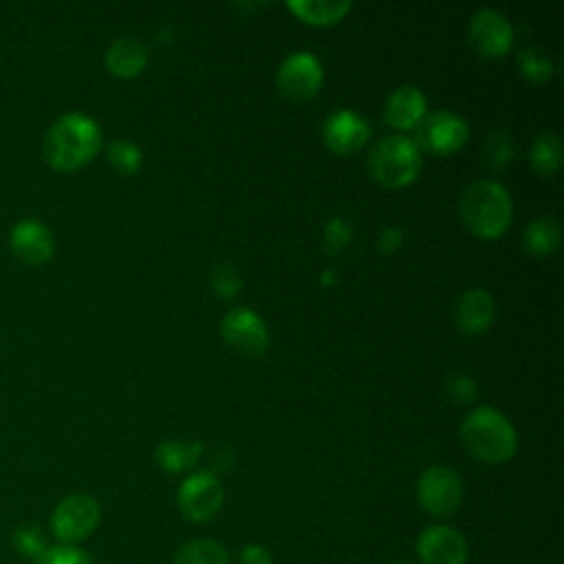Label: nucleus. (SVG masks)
Listing matches in <instances>:
<instances>
[{
	"label": "nucleus",
	"instance_id": "30",
	"mask_svg": "<svg viewBox=\"0 0 564 564\" xmlns=\"http://www.w3.org/2000/svg\"><path fill=\"white\" fill-rule=\"evenodd\" d=\"M445 392H447L454 401H458V403H469V401L476 399L478 386H476V381H474L469 375H465V372H452V375L447 377V381H445Z\"/></svg>",
	"mask_w": 564,
	"mask_h": 564
},
{
	"label": "nucleus",
	"instance_id": "3",
	"mask_svg": "<svg viewBox=\"0 0 564 564\" xmlns=\"http://www.w3.org/2000/svg\"><path fill=\"white\" fill-rule=\"evenodd\" d=\"M465 227L480 238H498L513 218V203L505 185L491 178L471 181L458 200Z\"/></svg>",
	"mask_w": 564,
	"mask_h": 564
},
{
	"label": "nucleus",
	"instance_id": "28",
	"mask_svg": "<svg viewBox=\"0 0 564 564\" xmlns=\"http://www.w3.org/2000/svg\"><path fill=\"white\" fill-rule=\"evenodd\" d=\"M35 564H93L90 555L79 549V546H70V544H55L51 546Z\"/></svg>",
	"mask_w": 564,
	"mask_h": 564
},
{
	"label": "nucleus",
	"instance_id": "23",
	"mask_svg": "<svg viewBox=\"0 0 564 564\" xmlns=\"http://www.w3.org/2000/svg\"><path fill=\"white\" fill-rule=\"evenodd\" d=\"M106 156H108V163L123 176L134 174L143 163L141 148L130 139L110 141L108 148H106Z\"/></svg>",
	"mask_w": 564,
	"mask_h": 564
},
{
	"label": "nucleus",
	"instance_id": "7",
	"mask_svg": "<svg viewBox=\"0 0 564 564\" xmlns=\"http://www.w3.org/2000/svg\"><path fill=\"white\" fill-rule=\"evenodd\" d=\"M469 137L467 121L452 110H434L427 112L414 128V143L419 150H427L432 154H452L465 145Z\"/></svg>",
	"mask_w": 564,
	"mask_h": 564
},
{
	"label": "nucleus",
	"instance_id": "17",
	"mask_svg": "<svg viewBox=\"0 0 564 564\" xmlns=\"http://www.w3.org/2000/svg\"><path fill=\"white\" fill-rule=\"evenodd\" d=\"M106 68L121 79L139 75L148 64V46L134 35H119L104 55Z\"/></svg>",
	"mask_w": 564,
	"mask_h": 564
},
{
	"label": "nucleus",
	"instance_id": "34",
	"mask_svg": "<svg viewBox=\"0 0 564 564\" xmlns=\"http://www.w3.org/2000/svg\"><path fill=\"white\" fill-rule=\"evenodd\" d=\"M390 564H410V562H390Z\"/></svg>",
	"mask_w": 564,
	"mask_h": 564
},
{
	"label": "nucleus",
	"instance_id": "2",
	"mask_svg": "<svg viewBox=\"0 0 564 564\" xmlns=\"http://www.w3.org/2000/svg\"><path fill=\"white\" fill-rule=\"evenodd\" d=\"M458 434L467 452L489 465L507 463L518 449L513 423L494 405L471 408L465 414Z\"/></svg>",
	"mask_w": 564,
	"mask_h": 564
},
{
	"label": "nucleus",
	"instance_id": "27",
	"mask_svg": "<svg viewBox=\"0 0 564 564\" xmlns=\"http://www.w3.org/2000/svg\"><path fill=\"white\" fill-rule=\"evenodd\" d=\"M513 156V139L505 132L498 130L487 137L485 141V159L491 167H505Z\"/></svg>",
	"mask_w": 564,
	"mask_h": 564
},
{
	"label": "nucleus",
	"instance_id": "9",
	"mask_svg": "<svg viewBox=\"0 0 564 564\" xmlns=\"http://www.w3.org/2000/svg\"><path fill=\"white\" fill-rule=\"evenodd\" d=\"M324 79L322 62L311 51H293L289 53L278 70H275V84L280 93L293 101L311 99Z\"/></svg>",
	"mask_w": 564,
	"mask_h": 564
},
{
	"label": "nucleus",
	"instance_id": "11",
	"mask_svg": "<svg viewBox=\"0 0 564 564\" xmlns=\"http://www.w3.org/2000/svg\"><path fill=\"white\" fill-rule=\"evenodd\" d=\"M469 42L485 57H500L511 48L513 26L505 13L491 7L478 9L469 18Z\"/></svg>",
	"mask_w": 564,
	"mask_h": 564
},
{
	"label": "nucleus",
	"instance_id": "1",
	"mask_svg": "<svg viewBox=\"0 0 564 564\" xmlns=\"http://www.w3.org/2000/svg\"><path fill=\"white\" fill-rule=\"evenodd\" d=\"M99 148L101 130L97 121L84 112H66L57 117L42 139L44 161L62 172L82 167Z\"/></svg>",
	"mask_w": 564,
	"mask_h": 564
},
{
	"label": "nucleus",
	"instance_id": "6",
	"mask_svg": "<svg viewBox=\"0 0 564 564\" xmlns=\"http://www.w3.org/2000/svg\"><path fill=\"white\" fill-rule=\"evenodd\" d=\"M416 502L430 516H452L463 502L460 476L445 465L427 467L416 480Z\"/></svg>",
	"mask_w": 564,
	"mask_h": 564
},
{
	"label": "nucleus",
	"instance_id": "22",
	"mask_svg": "<svg viewBox=\"0 0 564 564\" xmlns=\"http://www.w3.org/2000/svg\"><path fill=\"white\" fill-rule=\"evenodd\" d=\"M172 564H229V553L216 540H192L174 553Z\"/></svg>",
	"mask_w": 564,
	"mask_h": 564
},
{
	"label": "nucleus",
	"instance_id": "29",
	"mask_svg": "<svg viewBox=\"0 0 564 564\" xmlns=\"http://www.w3.org/2000/svg\"><path fill=\"white\" fill-rule=\"evenodd\" d=\"M350 236H352L350 225H348L344 218L333 216V218L326 223V227H324V249H326L330 256H335V253H339V251L348 245Z\"/></svg>",
	"mask_w": 564,
	"mask_h": 564
},
{
	"label": "nucleus",
	"instance_id": "16",
	"mask_svg": "<svg viewBox=\"0 0 564 564\" xmlns=\"http://www.w3.org/2000/svg\"><path fill=\"white\" fill-rule=\"evenodd\" d=\"M427 99L416 86L394 88L383 104V119L399 130H414L416 123L425 117Z\"/></svg>",
	"mask_w": 564,
	"mask_h": 564
},
{
	"label": "nucleus",
	"instance_id": "25",
	"mask_svg": "<svg viewBox=\"0 0 564 564\" xmlns=\"http://www.w3.org/2000/svg\"><path fill=\"white\" fill-rule=\"evenodd\" d=\"M518 68H520L522 77H527L531 82H544L553 75V62H551L549 53L540 46H524L518 53Z\"/></svg>",
	"mask_w": 564,
	"mask_h": 564
},
{
	"label": "nucleus",
	"instance_id": "33",
	"mask_svg": "<svg viewBox=\"0 0 564 564\" xmlns=\"http://www.w3.org/2000/svg\"><path fill=\"white\" fill-rule=\"evenodd\" d=\"M335 278H337V275H335V271H333V269H326V271H322V282H324V284H330V282H335Z\"/></svg>",
	"mask_w": 564,
	"mask_h": 564
},
{
	"label": "nucleus",
	"instance_id": "18",
	"mask_svg": "<svg viewBox=\"0 0 564 564\" xmlns=\"http://www.w3.org/2000/svg\"><path fill=\"white\" fill-rule=\"evenodd\" d=\"M200 454H203V443L187 441V438H165L154 449L156 463L172 474L192 469L200 458Z\"/></svg>",
	"mask_w": 564,
	"mask_h": 564
},
{
	"label": "nucleus",
	"instance_id": "12",
	"mask_svg": "<svg viewBox=\"0 0 564 564\" xmlns=\"http://www.w3.org/2000/svg\"><path fill=\"white\" fill-rule=\"evenodd\" d=\"M416 555L423 564H465L469 546L460 531L445 524H432L419 533Z\"/></svg>",
	"mask_w": 564,
	"mask_h": 564
},
{
	"label": "nucleus",
	"instance_id": "5",
	"mask_svg": "<svg viewBox=\"0 0 564 564\" xmlns=\"http://www.w3.org/2000/svg\"><path fill=\"white\" fill-rule=\"evenodd\" d=\"M101 509L99 502L88 494H70L62 498L51 513V531L59 544L77 546L86 540L99 524Z\"/></svg>",
	"mask_w": 564,
	"mask_h": 564
},
{
	"label": "nucleus",
	"instance_id": "19",
	"mask_svg": "<svg viewBox=\"0 0 564 564\" xmlns=\"http://www.w3.org/2000/svg\"><path fill=\"white\" fill-rule=\"evenodd\" d=\"M522 245L533 256H549L560 245V223L553 214H542L529 220L522 229Z\"/></svg>",
	"mask_w": 564,
	"mask_h": 564
},
{
	"label": "nucleus",
	"instance_id": "32",
	"mask_svg": "<svg viewBox=\"0 0 564 564\" xmlns=\"http://www.w3.org/2000/svg\"><path fill=\"white\" fill-rule=\"evenodd\" d=\"M401 240H403V231L399 227H383L379 234L377 247L381 253H392L401 247Z\"/></svg>",
	"mask_w": 564,
	"mask_h": 564
},
{
	"label": "nucleus",
	"instance_id": "8",
	"mask_svg": "<svg viewBox=\"0 0 564 564\" xmlns=\"http://www.w3.org/2000/svg\"><path fill=\"white\" fill-rule=\"evenodd\" d=\"M220 335L223 341L242 357H260L267 352L271 339L262 317L247 306H234L225 313L220 322Z\"/></svg>",
	"mask_w": 564,
	"mask_h": 564
},
{
	"label": "nucleus",
	"instance_id": "10",
	"mask_svg": "<svg viewBox=\"0 0 564 564\" xmlns=\"http://www.w3.org/2000/svg\"><path fill=\"white\" fill-rule=\"evenodd\" d=\"M176 502L187 520L207 522L220 511L225 502V489L214 474L196 471L181 482Z\"/></svg>",
	"mask_w": 564,
	"mask_h": 564
},
{
	"label": "nucleus",
	"instance_id": "20",
	"mask_svg": "<svg viewBox=\"0 0 564 564\" xmlns=\"http://www.w3.org/2000/svg\"><path fill=\"white\" fill-rule=\"evenodd\" d=\"M286 7L304 22L326 26L339 22L352 7L350 0H289Z\"/></svg>",
	"mask_w": 564,
	"mask_h": 564
},
{
	"label": "nucleus",
	"instance_id": "4",
	"mask_svg": "<svg viewBox=\"0 0 564 564\" xmlns=\"http://www.w3.org/2000/svg\"><path fill=\"white\" fill-rule=\"evenodd\" d=\"M423 167L419 145L405 134H388L379 139L368 154L370 176L386 187H403L412 183Z\"/></svg>",
	"mask_w": 564,
	"mask_h": 564
},
{
	"label": "nucleus",
	"instance_id": "24",
	"mask_svg": "<svg viewBox=\"0 0 564 564\" xmlns=\"http://www.w3.org/2000/svg\"><path fill=\"white\" fill-rule=\"evenodd\" d=\"M11 544H13V549H15L22 557L33 560V562H37V560L51 549V544L46 542L44 531H42L37 524H31V522H29V524H20V527L13 531Z\"/></svg>",
	"mask_w": 564,
	"mask_h": 564
},
{
	"label": "nucleus",
	"instance_id": "14",
	"mask_svg": "<svg viewBox=\"0 0 564 564\" xmlns=\"http://www.w3.org/2000/svg\"><path fill=\"white\" fill-rule=\"evenodd\" d=\"M9 247L22 262L37 267L51 260L55 251V238L44 223L35 218H22L9 231Z\"/></svg>",
	"mask_w": 564,
	"mask_h": 564
},
{
	"label": "nucleus",
	"instance_id": "21",
	"mask_svg": "<svg viewBox=\"0 0 564 564\" xmlns=\"http://www.w3.org/2000/svg\"><path fill=\"white\" fill-rule=\"evenodd\" d=\"M529 163L542 176H551L553 172H557L560 165H562V139H560V134L551 132V130L540 132L531 141Z\"/></svg>",
	"mask_w": 564,
	"mask_h": 564
},
{
	"label": "nucleus",
	"instance_id": "26",
	"mask_svg": "<svg viewBox=\"0 0 564 564\" xmlns=\"http://www.w3.org/2000/svg\"><path fill=\"white\" fill-rule=\"evenodd\" d=\"M209 286L220 297H234L242 289V278L234 264L220 262L209 271Z\"/></svg>",
	"mask_w": 564,
	"mask_h": 564
},
{
	"label": "nucleus",
	"instance_id": "31",
	"mask_svg": "<svg viewBox=\"0 0 564 564\" xmlns=\"http://www.w3.org/2000/svg\"><path fill=\"white\" fill-rule=\"evenodd\" d=\"M240 564H273V555L262 544H247L240 551Z\"/></svg>",
	"mask_w": 564,
	"mask_h": 564
},
{
	"label": "nucleus",
	"instance_id": "15",
	"mask_svg": "<svg viewBox=\"0 0 564 564\" xmlns=\"http://www.w3.org/2000/svg\"><path fill=\"white\" fill-rule=\"evenodd\" d=\"M496 315V302L485 289H467L456 297L454 322L467 335H480L489 328Z\"/></svg>",
	"mask_w": 564,
	"mask_h": 564
},
{
	"label": "nucleus",
	"instance_id": "13",
	"mask_svg": "<svg viewBox=\"0 0 564 564\" xmlns=\"http://www.w3.org/2000/svg\"><path fill=\"white\" fill-rule=\"evenodd\" d=\"M370 132L372 130L368 121L359 112L348 108L330 112L322 126L324 143L337 154H352L361 150L370 139Z\"/></svg>",
	"mask_w": 564,
	"mask_h": 564
}]
</instances>
